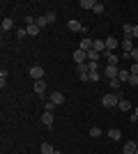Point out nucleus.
<instances>
[{"label": "nucleus", "instance_id": "f257e3e1", "mask_svg": "<svg viewBox=\"0 0 138 154\" xmlns=\"http://www.w3.org/2000/svg\"><path fill=\"white\" fill-rule=\"evenodd\" d=\"M120 99H122V94H120V92H108V94L101 97V103H104L106 108H115V106L120 103Z\"/></svg>", "mask_w": 138, "mask_h": 154}, {"label": "nucleus", "instance_id": "f03ea898", "mask_svg": "<svg viewBox=\"0 0 138 154\" xmlns=\"http://www.w3.org/2000/svg\"><path fill=\"white\" fill-rule=\"evenodd\" d=\"M120 69L115 67V64H106V69H104V76L108 78V81H113V78H118Z\"/></svg>", "mask_w": 138, "mask_h": 154}, {"label": "nucleus", "instance_id": "7ed1b4c3", "mask_svg": "<svg viewBox=\"0 0 138 154\" xmlns=\"http://www.w3.org/2000/svg\"><path fill=\"white\" fill-rule=\"evenodd\" d=\"M30 78H35V81H41V78H44V67H39V64L30 67Z\"/></svg>", "mask_w": 138, "mask_h": 154}, {"label": "nucleus", "instance_id": "20e7f679", "mask_svg": "<svg viewBox=\"0 0 138 154\" xmlns=\"http://www.w3.org/2000/svg\"><path fill=\"white\" fill-rule=\"evenodd\" d=\"M48 101H51L53 106H62V103H65V94H62V92H51Z\"/></svg>", "mask_w": 138, "mask_h": 154}, {"label": "nucleus", "instance_id": "39448f33", "mask_svg": "<svg viewBox=\"0 0 138 154\" xmlns=\"http://www.w3.org/2000/svg\"><path fill=\"white\" fill-rule=\"evenodd\" d=\"M92 46H94V42H92L90 37H83V39H81V44H78V48L87 53V51H92Z\"/></svg>", "mask_w": 138, "mask_h": 154}, {"label": "nucleus", "instance_id": "423d86ee", "mask_svg": "<svg viewBox=\"0 0 138 154\" xmlns=\"http://www.w3.org/2000/svg\"><path fill=\"white\" fill-rule=\"evenodd\" d=\"M104 42H106V51H111V53H115V48L120 46V42L115 37H108V39H104Z\"/></svg>", "mask_w": 138, "mask_h": 154}, {"label": "nucleus", "instance_id": "0eeeda50", "mask_svg": "<svg viewBox=\"0 0 138 154\" xmlns=\"http://www.w3.org/2000/svg\"><path fill=\"white\" fill-rule=\"evenodd\" d=\"M67 28H69V30H72V32L85 30V26H83V23H81V21H76V19H72V21H69V23H67Z\"/></svg>", "mask_w": 138, "mask_h": 154}, {"label": "nucleus", "instance_id": "6e6552de", "mask_svg": "<svg viewBox=\"0 0 138 154\" xmlns=\"http://www.w3.org/2000/svg\"><path fill=\"white\" fill-rule=\"evenodd\" d=\"M74 60H76V64L87 62V53H85V51H81V48H76V51H74Z\"/></svg>", "mask_w": 138, "mask_h": 154}, {"label": "nucleus", "instance_id": "1a4fd4ad", "mask_svg": "<svg viewBox=\"0 0 138 154\" xmlns=\"http://www.w3.org/2000/svg\"><path fill=\"white\" fill-rule=\"evenodd\" d=\"M120 46L124 48V53H131V51H133V42H131V37H124L122 42H120Z\"/></svg>", "mask_w": 138, "mask_h": 154}, {"label": "nucleus", "instance_id": "9d476101", "mask_svg": "<svg viewBox=\"0 0 138 154\" xmlns=\"http://www.w3.org/2000/svg\"><path fill=\"white\" fill-rule=\"evenodd\" d=\"M35 92L39 97H44L46 94V81H35Z\"/></svg>", "mask_w": 138, "mask_h": 154}, {"label": "nucleus", "instance_id": "9b49d317", "mask_svg": "<svg viewBox=\"0 0 138 154\" xmlns=\"http://www.w3.org/2000/svg\"><path fill=\"white\" fill-rule=\"evenodd\" d=\"M108 138H111V140H120V138H122V131H120L118 127H113V129H108Z\"/></svg>", "mask_w": 138, "mask_h": 154}, {"label": "nucleus", "instance_id": "f8f14e48", "mask_svg": "<svg viewBox=\"0 0 138 154\" xmlns=\"http://www.w3.org/2000/svg\"><path fill=\"white\" fill-rule=\"evenodd\" d=\"M41 124L51 129L53 127V113H46V110H44V115H41Z\"/></svg>", "mask_w": 138, "mask_h": 154}, {"label": "nucleus", "instance_id": "ddd939ff", "mask_svg": "<svg viewBox=\"0 0 138 154\" xmlns=\"http://www.w3.org/2000/svg\"><path fill=\"white\" fill-rule=\"evenodd\" d=\"M136 149H138V145H136V143H124V147H122V152H124V154H136Z\"/></svg>", "mask_w": 138, "mask_h": 154}, {"label": "nucleus", "instance_id": "4468645a", "mask_svg": "<svg viewBox=\"0 0 138 154\" xmlns=\"http://www.w3.org/2000/svg\"><path fill=\"white\" fill-rule=\"evenodd\" d=\"M76 71H78V76H83V74H90V64H87V62L76 64Z\"/></svg>", "mask_w": 138, "mask_h": 154}, {"label": "nucleus", "instance_id": "2eb2a0df", "mask_svg": "<svg viewBox=\"0 0 138 154\" xmlns=\"http://www.w3.org/2000/svg\"><path fill=\"white\" fill-rule=\"evenodd\" d=\"M129 78H131V71L120 69V74H118V81H120V83H122V81H127V83H129Z\"/></svg>", "mask_w": 138, "mask_h": 154}, {"label": "nucleus", "instance_id": "dca6fc26", "mask_svg": "<svg viewBox=\"0 0 138 154\" xmlns=\"http://www.w3.org/2000/svg\"><path fill=\"white\" fill-rule=\"evenodd\" d=\"M99 58H101V53H97L94 48L87 51V62H99Z\"/></svg>", "mask_w": 138, "mask_h": 154}, {"label": "nucleus", "instance_id": "f3484780", "mask_svg": "<svg viewBox=\"0 0 138 154\" xmlns=\"http://www.w3.org/2000/svg\"><path fill=\"white\" fill-rule=\"evenodd\" d=\"M41 154H58V152L53 149L51 143H41Z\"/></svg>", "mask_w": 138, "mask_h": 154}, {"label": "nucleus", "instance_id": "a211bd4d", "mask_svg": "<svg viewBox=\"0 0 138 154\" xmlns=\"http://www.w3.org/2000/svg\"><path fill=\"white\" fill-rule=\"evenodd\" d=\"M78 7L81 9H94V0H81Z\"/></svg>", "mask_w": 138, "mask_h": 154}, {"label": "nucleus", "instance_id": "6ab92c4d", "mask_svg": "<svg viewBox=\"0 0 138 154\" xmlns=\"http://www.w3.org/2000/svg\"><path fill=\"white\" fill-rule=\"evenodd\" d=\"M118 108H120V110H124V113H127V110H131V101H127V99H120Z\"/></svg>", "mask_w": 138, "mask_h": 154}, {"label": "nucleus", "instance_id": "aec40b11", "mask_svg": "<svg viewBox=\"0 0 138 154\" xmlns=\"http://www.w3.org/2000/svg\"><path fill=\"white\" fill-rule=\"evenodd\" d=\"M12 28H14V21L12 19H2V32L12 30Z\"/></svg>", "mask_w": 138, "mask_h": 154}, {"label": "nucleus", "instance_id": "412c9836", "mask_svg": "<svg viewBox=\"0 0 138 154\" xmlns=\"http://www.w3.org/2000/svg\"><path fill=\"white\" fill-rule=\"evenodd\" d=\"M122 32H124V37H131L133 35V26L131 23H124V26H122Z\"/></svg>", "mask_w": 138, "mask_h": 154}, {"label": "nucleus", "instance_id": "4be33fe9", "mask_svg": "<svg viewBox=\"0 0 138 154\" xmlns=\"http://www.w3.org/2000/svg\"><path fill=\"white\" fill-rule=\"evenodd\" d=\"M46 23H48V19H46V16H37V21H35V26L39 28V30H41V28L46 26Z\"/></svg>", "mask_w": 138, "mask_h": 154}, {"label": "nucleus", "instance_id": "5701e85b", "mask_svg": "<svg viewBox=\"0 0 138 154\" xmlns=\"http://www.w3.org/2000/svg\"><path fill=\"white\" fill-rule=\"evenodd\" d=\"M108 85H111V90H113V92H120V85H122V83H120L118 78H113V81H108Z\"/></svg>", "mask_w": 138, "mask_h": 154}, {"label": "nucleus", "instance_id": "b1692460", "mask_svg": "<svg viewBox=\"0 0 138 154\" xmlns=\"http://www.w3.org/2000/svg\"><path fill=\"white\" fill-rule=\"evenodd\" d=\"M94 14H104V2H94V9H92Z\"/></svg>", "mask_w": 138, "mask_h": 154}, {"label": "nucleus", "instance_id": "393cba45", "mask_svg": "<svg viewBox=\"0 0 138 154\" xmlns=\"http://www.w3.org/2000/svg\"><path fill=\"white\" fill-rule=\"evenodd\" d=\"M28 35H30V37L39 35V28H37V26H28Z\"/></svg>", "mask_w": 138, "mask_h": 154}, {"label": "nucleus", "instance_id": "a878e982", "mask_svg": "<svg viewBox=\"0 0 138 154\" xmlns=\"http://www.w3.org/2000/svg\"><path fill=\"white\" fill-rule=\"evenodd\" d=\"M16 37H19V39L28 37V28H19V30H16Z\"/></svg>", "mask_w": 138, "mask_h": 154}, {"label": "nucleus", "instance_id": "bb28decb", "mask_svg": "<svg viewBox=\"0 0 138 154\" xmlns=\"http://www.w3.org/2000/svg\"><path fill=\"white\" fill-rule=\"evenodd\" d=\"M90 136H92V138H99V136H101V129H99V127H92L90 129Z\"/></svg>", "mask_w": 138, "mask_h": 154}, {"label": "nucleus", "instance_id": "cd10ccee", "mask_svg": "<svg viewBox=\"0 0 138 154\" xmlns=\"http://www.w3.org/2000/svg\"><path fill=\"white\" fill-rule=\"evenodd\" d=\"M44 16L48 19V23H55V19H58V16H55V12H46Z\"/></svg>", "mask_w": 138, "mask_h": 154}, {"label": "nucleus", "instance_id": "c85d7f7f", "mask_svg": "<svg viewBox=\"0 0 138 154\" xmlns=\"http://www.w3.org/2000/svg\"><path fill=\"white\" fill-rule=\"evenodd\" d=\"M5 83H7V71H2V74H0V88H2V90H5Z\"/></svg>", "mask_w": 138, "mask_h": 154}, {"label": "nucleus", "instance_id": "c756f323", "mask_svg": "<svg viewBox=\"0 0 138 154\" xmlns=\"http://www.w3.org/2000/svg\"><path fill=\"white\" fill-rule=\"evenodd\" d=\"M129 71H131V76H138V62H131V69Z\"/></svg>", "mask_w": 138, "mask_h": 154}, {"label": "nucleus", "instance_id": "7c9ffc66", "mask_svg": "<svg viewBox=\"0 0 138 154\" xmlns=\"http://www.w3.org/2000/svg\"><path fill=\"white\" fill-rule=\"evenodd\" d=\"M53 108H55V106H53L51 101H46V103H44V110H46V113H53Z\"/></svg>", "mask_w": 138, "mask_h": 154}, {"label": "nucleus", "instance_id": "2f4dec72", "mask_svg": "<svg viewBox=\"0 0 138 154\" xmlns=\"http://www.w3.org/2000/svg\"><path fill=\"white\" fill-rule=\"evenodd\" d=\"M99 78H101V76H99V71H90V81H99Z\"/></svg>", "mask_w": 138, "mask_h": 154}, {"label": "nucleus", "instance_id": "473e14b6", "mask_svg": "<svg viewBox=\"0 0 138 154\" xmlns=\"http://www.w3.org/2000/svg\"><path fill=\"white\" fill-rule=\"evenodd\" d=\"M129 85H131V88H136V85H138V76H131V78H129Z\"/></svg>", "mask_w": 138, "mask_h": 154}, {"label": "nucleus", "instance_id": "72a5a7b5", "mask_svg": "<svg viewBox=\"0 0 138 154\" xmlns=\"http://www.w3.org/2000/svg\"><path fill=\"white\" fill-rule=\"evenodd\" d=\"M129 55H131V60H133V62H138V48H133V51L129 53Z\"/></svg>", "mask_w": 138, "mask_h": 154}, {"label": "nucleus", "instance_id": "f704fd0d", "mask_svg": "<svg viewBox=\"0 0 138 154\" xmlns=\"http://www.w3.org/2000/svg\"><path fill=\"white\" fill-rule=\"evenodd\" d=\"M136 120H138V106L133 108V117H131V122H136Z\"/></svg>", "mask_w": 138, "mask_h": 154}, {"label": "nucleus", "instance_id": "c9c22d12", "mask_svg": "<svg viewBox=\"0 0 138 154\" xmlns=\"http://www.w3.org/2000/svg\"><path fill=\"white\" fill-rule=\"evenodd\" d=\"M131 37H138V26H133V35Z\"/></svg>", "mask_w": 138, "mask_h": 154}, {"label": "nucleus", "instance_id": "e433bc0d", "mask_svg": "<svg viewBox=\"0 0 138 154\" xmlns=\"http://www.w3.org/2000/svg\"><path fill=\"white\" fill-rule=\"evenodd\" d=\"M136 127H138V120H136Z\"/></svg>", "mask_w": 138, "mask_h": 154}, {"label": "nucleus", "instance_id": "4c0bfd02", "mask_svg": "<svg viewBox=\"0 0 138 154\" xmlns=\"http://www.w3.org/2000/svg\"><path fill=\"white\" fill-rule=\"evenodd\" d=\"M136 154H138V149H136Z\"/></svg>", "mask_w": 138, "mask_h": 154}]
</instances>
